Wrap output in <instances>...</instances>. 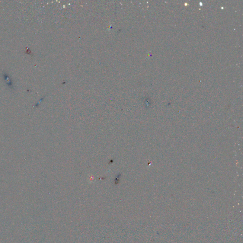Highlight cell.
Instances as JSON below:
<instances>
[{"instance_id":"cell-1","label":"cell","mask_w":243,"mask_h":243,"mask_svg":"<svg viewBox=\"0 0 243 243\" xmlns=\"http://www.w3.org/2000/svg\"><path fill=\"white\" fill-rule=\"evenodd\" d=\"M4 76H5V79L6 82L7 83V85H8V86L9 87H12V82H11V80L10 78H9V76L7 75V74H5L4 75Z\"/></svg>"}]
</instances>
